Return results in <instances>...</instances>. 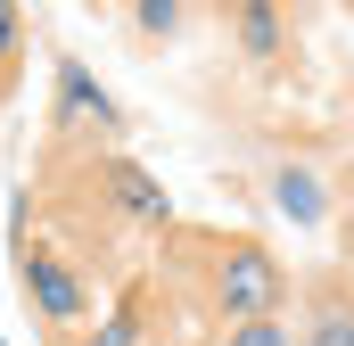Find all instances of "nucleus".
<instances>
[{
  "mask_svg": "<svg viewBox=\"0 0 354 346\" xmlns=\"http://www.w3.org/2000/svg\"><path fill=\"white\" fill-rule=\"evenodd\" d=\"M231 346H288V330H280V322H239Z\"/></svg>",
  "mask_w": 354,
  "mask_h": 346,
  "instance_id": "obj_6",
  "label": "nucleus"
},
{
  "mask_svg": "<svg viewBox=\"0 0 354 346\" xmlns=\"http://www.w3.org/2000/svg\"><path fill=\"white\" fill-rule=\"evenodd\" d=\"M25 280H33V305H41L50 322H75V313H83V289H75V272L58 256H25Z\"/></svg>",
  "mask_w": 354,
  "mask_h": 346,
  "instance_id": "obj_2",
  "label": "nucleus"
},
{
  "mask_svg": "<svg viewBox=\"0 0 354 346\" xmlns=\"http://www.w3.org/2000/svg\"><path fill=\"white\" fill-rule=\"evenodd\" d=\"M107 181H115V198H124L132 215H165V190H157V181H149L140 165H115Z\"/></svg>",
  "mask_w": 354,
  "mask_h": 346,
  "instance_id": "obj_5",
  "label": "nucleus"
},
{
  "mask_svg": "<svg viewBox=\"0 0 354 346\" xmlns=\"http://www.w3.org/2000/svg\"><path fill=\"white\" fill-rule=\"evenodd\" d=\"M99 346H132V322H107V330H99Z\"/></svg>",
  "mask_w": 354,
  "mask_h": 346,
  "instance_id": "obj_9",
  "label": "nucleus"
},
{
  "mask_svg": "<svg viewBox=\"0 0 354 346\" xmlns=\"http://www.w3.org/2000/svg\"><path fill=\"white\" fill-rule=\"evenodd\" d=\"M17 33H25V25H17V8L0 0V50H17Z\"/></svg>",
  "mask_w": 354,
  "mask_h": 346,
  "instance_id": "obj_8",
  "label": "nucleus"
},
{
  "mask_svg": "<svg viewBox=\"0 0 354 346\" xmlns=\"http://www.w3.org/2000/svg\"><path fill=\"white\" fill-rule=\"evenodd\" d=\"M58 99H66V116H91V124H115V99L91 83L83 66H58Z\"/></svg>",
  "mask_w": 354,
  "mask_h": 346,
  "instance_id": "obj_3",
  "label": "nucleus"
},
{
  "mask_svg": "<svg viewBox=\"0 0 354 346\" xmlns=\"http://www.w3.org/2000/svg\"><path fill=\"white\" fill-rule=\"evenodd\" d=\"M272 198H280V215H288V223H322V181H313V173H280V181H272Z\"/></svg>",
  "mask_w": 354,
  "mask_h": 346,
  "instance_id": "obj_4",
  "label": "nucleus"
},
{
  "mask_svg": "<svg viewBox=\"0 0 354 346\" xmlns=\"http://www.w3.org/2000/svg\"><path fill=\"white\" fill-rule=\"evenodd\" d=\"M272 297H280V264H272L264 248H231V256H223V313L272 322Z\"/></svg>",
  "mask_w": 354,
  "mask_h": 346,
  "instance_id": "obj_1",
  "label": "nucleus"
},
{
  "mask_svg": "<svg viewBox=\"0 0 354 346\" xmlns=\"http://www.w3.org/2000/svg\"><path fill=\"white\" fill-rule=\"evenodd\" d=\"M313 346H354V322H322V330H313Z\"/></svg>",
  "mask_w": 354,
  "mask_h": 346,
  "instance_id": "obj_7",
  "label": "nucleus"
}]
</instances>
